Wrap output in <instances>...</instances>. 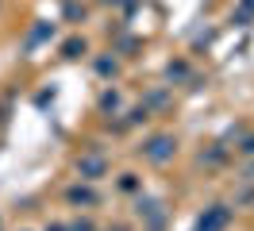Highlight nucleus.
Wrapping results in <instances>:
<instances>
[{"mask_svg": "<svg viewBox=\"0 0 254 231\" xmlns=\"http://www.w3.org/2000/svg\"><path fill=\"white\" fill-rule=\"evenodd\" d=\"M177 151V143L174 135H154V139H146L143 147H139V154H143L146 162H154V166H162V162H170Z\"/></svg>", "mask_w": 254, "mask_h": 231, "instance_id": "1", "label": "nucleus"}, {"mask_svg": "<svg viewBox=\"0 0 254 231\" xmlns=\"http://www.w3.org/2000/svg\"><path fill=\"white\" fill-rule=\"evenodd\" d=\"M227 224H231V208L227 204H212V208H204V216L196 220L192 231H223Z\"/></svg>", "mask_w": 254, "mask_h": 231, "instance_id": "2", "label": "nucleus"}, {"mask_svg": "<svg viewBox=\"0 0 254 231\" xmlns=\"http://www.w3.org/2000/svg\"><path fill=\"white\" fill-rule=\"evenodd\" d=\"M135 216H139V220H146V224H150V231H162V224H166L162 200H154V197H139V200H135Z\"/></svg>", "mask_w": 254, "mask_h": 231, "instance_id": "3", "label": "nucleus"}, {"mask_svg": "<svg viewBox=\"0 0 254 231\" xmlns=\"http://www.w3.org/2000/svg\"><path fill=\"white\" fill-rule=\"evenodd\" d=\"M77 173L85 177V181H96V177L108 173V158H104V154H85V158L77 162Z\"/></svg>", "mask_w": 254, "mask_h": 231, "instance_id": "4", "label": "nucleus"}, {"mask_svg": "<svg viewBox=\"0 0 254 231\" xmlns=\"http://www.w3.org/2000/svg\"><path fill=\"white\" fill-rule=\"evenodd\" d=\"M65 200H69V204H81V208H96V204H100V193H96L93 185H69V189H65Z\"/></svg>", "mask_w": 254, "mask_h": 231, "instance_id": "5", "label": "nucleus"}, {"mask_svg": "<svg viewBox=\"0 0 254 231\" xmlns=\"http://www.w3.org/2000/svg\"><path fill=\"white\" fill-rule=\"evenodd\" d=\"M254 19V0H239L235 15H231V23H251Z\"/></svg>", "mask_w": 254, "mask_h": 231, "instance_id": "6", "label": "nucleus"}, {"mask_svg": "<svg viewBox=\"0 0 254 231\" xmlns=\"http://www.w3.org/2000/svg\"><path fill=\"white\" fill-rule=\"evenodd\" d=\"M93 70H96L100 77H116V74H120V62H116V58H96Z\"/></svg>", "mask_w": 254, "mask_h": 231, "instance_id": "7", "label": "nucleus"}, {"mask_svg": "<svg viewBox=\"0 0 254 231\" xmlns=\"http://www.w3.org/2000/svg\"><path fill=\"white\" fill-rule=\"evenodd\" d=\"M50 35H54V27H50V23H39V27L27 35V50H31V46H39L43 39H50Z\"/></svg>", "mask_w": 254, "mask_h": 231, "instance_id": "8", "label": "nucleus"}, {"mask_svg": "<svg viewBox=\"0 0 254 231\" xmlns=\"http://www.w3.org/2000/svg\"><path fill=\"white\" fill-rule=\"evenodd\" d=\"M62 54H65V58H81V54H85V39H65Z\"/></svg>", "mask_w": 254, "mask_h": 231, "instance_id": "9", "label": "nucleus"}, {"mask_svg": "<svg viewBox=\"0 0 254 231\" xmlns=\"http://www.w3.org/2000/svg\"><path fill=\"white\" fill-rule=\"evenodd\" d=\"M166 77H170V81H185V77H189V66H185V62H170V66H166Z\"/></svg>", "mask_w": 254, "mask_h": 231, "instance_id": "10", "label": "nucleus"}, {"mask_svg": "<svg viewBox=\"0 0 254 231\" xmlns=\"http://www.w3.org/2000/svg\"><path fill=\"white\" fill-rule=\"evenodd\" d=\"M120 108V92L108 89V92H100V112H116Z\"/></svg>", "mask_w": 254, "mask_h": 231, "instance_id": "11", "label": "nucleus"}, {"mask_svg": "<svg viewBox=\"0 0 254 231\" xmlns=\"http://www.w3.org/2000/svg\"><path fill=\"white\" fill-rule=\"evenodd\" d=\"M120 189H124V193H135V189H139V177H135V173H124V177H120Z\"/></svg>", "mask_w": 254, "mask_h": 231, "instance_id": "12", "label": "nucleus"}, {"mask_svg": "<svg viewBox=\"0 0 254 231\" xmlns=\"http://www.w3.org/2000/svg\"><path fill=\"white\" fill-rule=\"evenodd\" d=\"M235 151H239V154H247V158H254V135H247V139L235 147Z\"/></svg>", "mask_w": 254, "mask_h": 231, "instance_id": "13", "label": "nucleus"}, {"mask_svg": "<svg viewBox=\"0 0 254 231\" xmlns=\"http://www.w3.org/2000/svg\"><path fill=\"white\" fill-rule=\"evenodd\" d=\"M65 231H96L89 220H73V224H65Z\"/></svg>", "mask_w": 254, "mask_h": 231, "instance_id": "14", "label": "nucleus"}, {"mask_svg": "<svg viewBox=\"0 0 254 231\" xmlns=\"http://www.w3.org/2000/svg\"><path fill=\"white\" fill-rule=\"evenodd\" d=\"M65 15H69V19H77V15H85V8H81V4H65Z\"/></svg>", "mask_w": 254, "mask_h": 231, "instance_id": "15", "label": "nucleus"}, {"mask_svg": "<svg viewBox=\"0 0 254 231\" xmlns=\"http://www.w3.org/2000/svg\"><path fill=\"white\" fill-rule=\"evenodd\" d=\"M104 4H127V8H135V0H104Z\"/></svg>", "mask_w": 254, "mask_h": 231, "instance_id": "16", "label": "nucleus"}, {"mask_svg": "<svg viewBox=\"0 0 254 231\" xmlns=\"http://www.w3.org/2000/svg\"><path fill=\"white\" fill-rule=\"evenodd\" d=\"M243 181H254V166H247V173H243Z\"/></svg>", "mask_w": 254, "mask_h": 231, "instance_id": "17", "label": "nucleus"}, {"mask_svg": "<svg viewBox=\"0 0 254 231\" xmlns=\"http://www.w3.org/2000/svg\"><path fill=\"white\" fill-rule=\"evenodd\" d=\"M47 231H65V224H50V228Z\"/></svg>", "mask_w": 254, "mask_h": 231, "instance_id": "18", "label": "nucleus"}]
</instances>
